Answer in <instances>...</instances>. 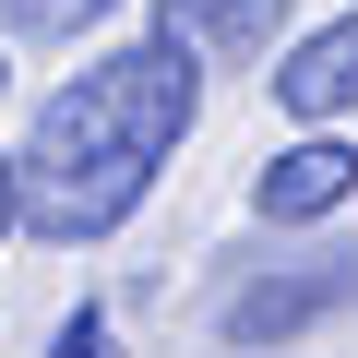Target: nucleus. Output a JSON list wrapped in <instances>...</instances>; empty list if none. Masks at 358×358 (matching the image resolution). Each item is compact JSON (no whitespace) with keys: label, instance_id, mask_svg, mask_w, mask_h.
I'll use <instances>...</instances> for the list:
<instances>
[{"label":"nucleus","instance_id":"obj_1","mask_svg":"<svg viewBox=\"0 0 358 358\" xmlns=\"http://www.w3.org/2000/svg\"><path fill=\"white\" fill-rule=\"evenodd\" d=\"M192 108H203V72H192V48H167V36L84 60V72L36 108V131H24V155H13L24 227L60 239V251H72V239H108V227L155 192V167L179 155Z\"/></svg>","mask_w":358,"mask_h":358},{"label":"nucleus","instance_id":"obj_2","mask_svg":"<svg viewBox=\"0 0 358 358\" xmlns=\"http://www.w3.org/2000/svg\"><path fill=\"white\" fill-rule=\"evenodd\" d=\"M358 299V263L346 251H299V263H275V275H251L227 310H215V334L227 346H287V334H310V322H334Z\"/></svg>","mask_w":358,"mask_h":358},{"label":"nucleus","instance_id":"obj_3","mask_svg":"<svg viewBox=\"0 0 358 358\" xmlns=\"http://www.w3.org/2000/svg\"><path fill=\"white\" fill-rule=\"evenodd\" d=\"M358 192V143H334V131H299L287 155H263V179H251V215L263 227H310V215H334Z\"/></svg>","mask_w":358,"mask_h":358},{"label":"nucleus","instance_id":"obj_4","mask_svg":"<svg viewBox=\"0 0 358 358\" xmlns=\"http://www.w3.org/2000/svg\"><path fill=\"white\" fill-rule=\"evenodd\" d=\"M155 36L192 60H263L287 36V0H155Z\"/></svg>","mask_w":358,"mask_h":358},{"label":"nucleus","instance_id":"obj_5","mask_svg":"<svg viewBox=\"0 0 358 358\" xmlns=\"http://www.w3.org/2000/svg\"><path fill=\"white\" fill-rule=\"evenodd\" d=\"M275 96H287V120H310V131L346 120V108H358V13L322 24V36H299V48L275 60Z\"/></svg>","mask_w":358,"mask_h":358},{"label":"nucleus","instance_id":"obj_6","mask_svg":"<svg viewBox=\"0 0 358 358\" xmlns=\"http://www.w3.org/2000/svg\"><path fill=\"white\" fill-rule=\"evenodd\" d=\"M13 13V36H84V24H108L120 0H0Z\"/></svg>","mask_w":358,"mask_h":358},{"label":"nucleus","instance_id":"obj_7","mask_svg":"<svg viewBox=\"0 0 358 358\" xmlns=\"http://www.w3.org/2000/svg\"><path fill=\"white\" fill-rule=\"evenodd\" d=\"M48 358H120V346H108V310H72V322L48 334Z\"/></svg>","mask_w":358,"mask_h":358},{"label":"nucleus","instance_id":"obj_8","mask_svg":"<svg viewBox=\"0 0 358 358\" xmlns=\"http://www.w3.org/2000/svg\"><path fill=\"white\" fill-rule=\"evenodd\" d=\"M24 227V179H13V155H0V239Z\"/></svg>","mask_w":358,"mask_h":358}]
</instances>
